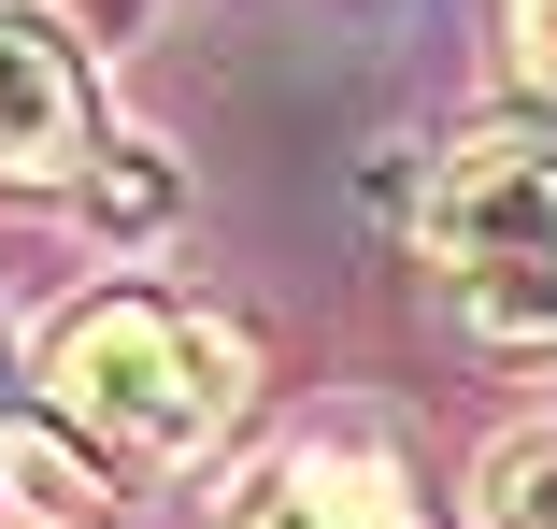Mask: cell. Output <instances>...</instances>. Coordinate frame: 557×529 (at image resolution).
<instances>
[{"label":"cell","instance_id":"cell-5","mask_svg":"<svg viewBox=\"0 0 557 529\" xmlns=\"http://www.w3.org/2000/svg\"><path fill=\"white\" fill-rule=\"evenodd\" d=\"M486 529H557V430L486 444Z\"/></svg>","mask_w":557,"mask_h":529},{"label":"cell","instance_id":"cell-4","mask_svg":"<svg viewBox=\"0 0 557 529\" xmlns=\"http://www.w3.org/2000/svg\"><path fill=\"white\" fill-rule=\"evenodd\" d=\"M230 529H429V515H414V487H400L372 444H286V458L230 501Z\"/></svg>","mask_w":557,"mask_h":529},{"label":"cell","instance_id":"cell-3","mask_svg":"<svg viewBox=\"0 0 557 529\" xmlns=\"http://www.w3.org/2000/svg\"><path fill=\"white\" fill-rule=\"evenodd\" d=\"M86 158H100V100H86L72 29L0 0V186H72Z\"/></svg>","mask_w":557,"mask_h":529},{"label":"cell","instance_id":"cell-7","mask_svg":"<svg viewBox=\"0 0 557 529\" xmlns=\"http://www.w3.org/2000/svg\"><path fill=\"white\" fill-rule=\"evenodd\" d=\"M15 401H29V386H15V330H0V430H15Z\"/></svg>","mask_w":557,"mask_h":529},{"label":"cell","instance_id":"cell-2","mask_svg":"<svg viewBox=\"0 0 557 529\" xmlns=\"http://www.w3.org/2000/svg\"><path fill=\"white\" fill-rule=\"evenodd\" d=\"M429 258L486 344H557V144H458L429 186Z\"/></svg>","mask_w":557,"mask_h":529},{"label":"cell","instance_id":"cell-6","mask_svg":"<svg viewBox=\"0 0 557 529\" xmlns=\"http://www.w3.org/2000/svg\"><path fill=\"white\" fill-rule=\"evenodd\" d=\"M515 72L557 100V0H515Z\"/></svg>","mask_w":557,"mask_h":529},{"label":"cell","instance_id":"cell-1","mask_svg":"<svg viewBox=\"0 0 557 529\" xmlns=\"http://www.w3.org/2000/svg\"><path fill=\"white\" fill-rule=\"evenodd\" d=\"M44 401H58V430H72L86 458H115V472H186V458L258 401V358L214 330V315L115 286V300H86L72 330L44 344Z\"/></svg>","mask_w":557,"mask_h":529}]
</instances>
